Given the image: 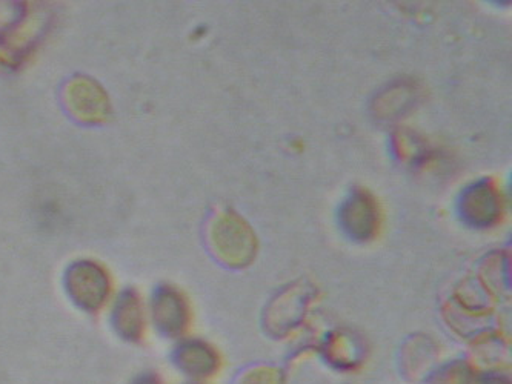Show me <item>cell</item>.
<instances>
[{
	"instance_id": "obj_5",
	"label": "cell",
	"mask_w": 512,
	"mask_h": 384,
	"mask_svg": "<svg viewBox=\"0 0 512 384\" xmlns=\"http://www.w3.org/2000/svg\"><path fill=\"white\" fill-rule=\"evenodd\" d=\"M346 223L351 226L353 232H356L357 236L362 237L363 234H370L373 231V223L376 220L374 217L373 206L370 205L368 200L359 199L354 200L348 209H346Z\"/></svg>"
},
{
	"instance_id": "obj_6",
	"label": "cell",
	"mask_w": 512,
	"mask_h": 384,
	"mask_svg": "<svg viewBox=\"0 0 512 384\" xmlns=\"http://www.w3.org/2000/svg\"><path fill=\"white\" fill-rule=\"evenodd\" d=\"M494 199L493 194H489L485 189H477L476 192H471L468 199V211L471 216H476L477 222H485L488 217L494 214Z\"/></svg>"
},
{
	"instance_id": "obj_1",
	"label": "cell",
	"mask_w": 512,
	"mask_h": 384,
	"mask_svg": "<svg viewBox=\"0 0 512 384\" xmlns=\"http://www.w3.org/2000/svg\"><path fill=\"white\" fill-rule=\"evenodd\" d=\"M67 288L80 308L94 311L102 306L110 291L107 274L90 262L76 263L68 271Z\"/></svg>"
},
{
	"instance_id": "obj_4",
	"label": "cell",
	"mask_w": 512,
	"mask_h": 384,
	"mask_svg": "<svg viewBox=\"0 0 512 384\" xmlns=\"http://www.w3.org/2000/svg\"><path fill=\"white\" fill-rule=\"evenodd\" d=\"M114 325L127 338H137L142 332V311L139 298L133 292H124L114 309Z\"/></svg>"
},
{
	"instance_id": "obj_7",
	"label": "cell",
	"mask_w": 512,
	"mask_h": 384,
	"mask_svg": "<svg viewBox=\"0 0 512 384\" xmlns=\"http://www.w3.org/2000/svg\"><path fill=\"white\" fill-rule=\"evenodd\" d=\"M136 384H157V381L153 380V378H151V377H145V378H140L139 381H136Z\"/></svg>"
},
{
	"instance_id": "obj_3",
	"label": "cell",
	"mask_w": 512,
	"mask_h": 384,
	"mask_svg": "<svg viewBox=\"0 0 512 384\" xmlns=\"http://www.w3.org/2000/svg\"><path fill=\"white\" fill-rule=\"evenodd\" d=\"M154 320L162 331L176 334L185 323V308L174 292L160 291L154 298Z\"/></svg>"
},
{
	"instance_id": "obj_2",
	"label": "cell",
	"mask_w": 512,
	"mask_h": 384,
	"mask_svg": "<svg viewBox=\"0 0 512 384\" xmlns=\"http://www.w3.org/2000/svg\"><path fill=\"white\" fill-rule=\"evenodd\" d=\"M67 102L74 116L87 122H99L108 111L107 96L91 80H74L68 87Z\"/></svg>"
}]
</instances>
